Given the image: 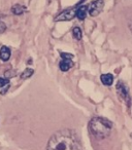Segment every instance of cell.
<instances>
[{
  "instance_id": "obj_9",
  "label": "cell",
  "mask_w": 132,
  "mask_h": 150,
  "mask_svg": "<svg viewBox=\"0 0 132 150\" xmlns=\"http://www.w3.org/2000/svg\"><path fill=\"white\" fill-rule=\"evenodd\" d=\"M87 11H88V6L87 5H82L78 8H76V18L81 21H84L86 19Z\"/></svg>"
},
{
  "instance_id": "obj_5",
  "label": "cell",
  "mask_w": 132,
  "mask_h": 150,
  "mask_svg": "<svg viewBox=\"0 0 132 150\" xmlns=\"http://www.w3.org/2000/svg\"><path fill=\"white\" fill-rule=\"evenodd\" d=\"M103 6H104L103 0H94L93 2L90 3V5L88 7L89 15L91 17H96V16H98L102 11Z\"/></svg>"
},
{
  "instance_id": "obj_2",
  "label": "cell",
  "mask_w": 132,
  "mask_h": 150,
  "mask_svg": "<svg viewBox=\"0 0 132 150\" xmlns=\"http://www.w3.org/2000/svg\"><path fill=\"white\" fill-rule=\"evenodd\" d=\"M111 129H113V122L104 117H93L89 122V131L98 140L108 137Z\"/></svg>"
},
{
  "instance_id": "obj_14",
  "label": "cell",
  "mask_w": 132,
  "mask_h": 150,
  "mask_svg": "<svg viewBox=\"0 0 132 150\" xmlns=\"http://www.w3.org/2000/svg\"><path fill=\"white\" fill-rule=\"evenodd\" d=\"M9 79L0 77V88H4V86H9Z\"/></svg>"
},
{
  "instance_id": "obj_8",
  "label": "cell",
  "mask_w": 132,
  "mask_h": 150,
  "mask_svg": "<svg viewBox=\"0 0 132 150\" xmlns=\"http://www.w3.org/2000/svg\"><path fill=\"white\" fill-rule=\"evenodd\" d=\"M100 80L104 86H111L113 83V76L111 73H107V74H102L100 76Z\"/></svg>"
},
{
  "instance_id": "obj_13",
  "label": "cell",
  "mask_w": 132,
  "mask_h": 150,
  "mask_svg": "<svg viewBox=\"0 0 132 150\" xmlns=\"http://www.w3.org/2000/svg\"><path fill=\"white\" fill-rule=\"evenodd\" d=\"M16 75H17V71L16 70H13V69H9V70L5 71L4 72V76L6 79H9V78H13L15 77Z\"/></svg>"
},
{
  "instance_id": "obj_17",
  "label": "cell",
  "mask_w": 132,
  "mask_h": 150,
  "mask_svg": "<svg viewBox=\"0 0 132 150\" xmlns=\"http://www.w3.org/2000/svg\"><path fill=\"white\" fill-rule=\"evenodd\" d=\"M129 28H130V30H131V32H132V23L129 25Z\"/></svg>"
},
{
  "instance_id": "obj_15",
  "label": "cell",
  "mask_w": 132,
  "mask_h": 150,
  "mask_svg": "<svg viewBox=\"0 0 132 150\" xmlns=\"http://www.w3.org/2000/svg\"><path fill=\"white\" fill-rule=\"evenodd\" d=\"M62 59H73V54H65V52H61L60 54Z\"/></svg>"
},
{
  "instance_id": "obj_10",
  "label": "cell",
  "mask_w": 132,
  "mask_h": 150,
  "mask_svg": "<svg viewBox=\"0 0 132 150\" xmlns=\"http://www.w3.org/2000/svg\"><path fill=\"white\" fill-rule=\"evenodd\" d=\"M25 11H26V7L23 6V5H20V4H15L13 7H11V13L16 16L23 15Z\"/></svg>"
},
{
  "instance_id": "obj_6",
  "label": "cell",
  "mask_w": 132,
  "mask_h": 150,
  "mask_svg": "<svg viewBox=\"0 0 132 150\" xmlns=\"http://www.w3.org/2000/svg\"><path fill=\"white\" fill-rule=\"evenodd\" d=\"M74 63L72 59H62L60 63H59V68L62 72H67L73 67Z\"/></svg>"
},
{
  "instance_id": "obj_1",
  "label": "cell",
  "mask_w": 132,
  "mask_h": 150,
  "mask_svg": "<svg viewBox=\"0 0 132 150\" xmlns=\"http://www.w3.org/2000/svg\"><path fill=\"white\" fill-rule=\"evenodd\" d=\"M46 150H81V148L76 133L70 129H62L51 137Z\"/></svg>"
},
{
  "instance_id": "obj_11",
  "label": "cell",
  "mask_w": 132,
  "mask_h": 150,
  "mask_svg": "<svg viewBox=\"0 0 132 150\" xmlns=\"http://www.w3.org/2000/svg\"><path fill=\"white\" fill-rule=\"evenodd\" d=\"M34 73V70L31 68H27L25 69V71H23L21 74V78L22 79H28V78H30L33 75Z\"/></svg>"
},
{
  "instance_id": "obj_7",
  "label": "cell",
  "mask_w": 132,
  "mask_h": 150,
  "mask_svg": "<svg viewBox=\"0 0 132 150\" xmlns=\"http://www.w3.org/2000/svg\"><path fill=\"white\" fill-rule=\"evenodd\" d=\"M11 52L9 47L3 45L2 47L0 48V59L3 62H7L9 60V58H11Z\"/></svg>"
},
{
  "instance_id": "obj_4",
  "label": "cell",
  "mask_w": 132,
  "mask_h": 150,
  "mask_svg": "<svg viewBox=\"0 0 132 150\" xmlns=\"http://www.w3.org/2000/svg\"><path fill=\"white\" fill-rule=\"evenodd\" d=\"M74 17H76V7H70V8H67L64 11H62L59 16H57L55 22L71 21Z\"/></svg>"
},
{
  "instance_id": "obj_16",
  "label": "cell",
  "mask_w": 132,
  "mask_h": 150,
  "mask_svg": "<svg viewBox=\"0 0 132 150\" xmlns=\"http://www.w3.org/2000/svg\"><path fill=\"white\" fill-rule=\"evenodd\" d=\"M5 30H6V25H5L3 22L0 21V34H2Z\"/></svg>"
},
{
  "instance_id": "obj_3",
  "label": "cell",
  "mask_w": 132,
  "mask_h": 150,
  "mask_svg": "<svg viewBox=\"0 0 132 150\" xmlns=\"http://www.w3.org/2000/svg\"><path fill=\"white\" fill-rule=\"evenodd\" d=\"M116 88H117L118 95L120 96V98L122 100H124L126 103H127L128 106H130V102H131V99H130V95H129V88H128L127 84L125 82H123L122 80L118 81L117 86H116Z\"/></svg>"
},
{
  "instance_id": "obj_12",
  "label": "cell",
  "mask_w": 132,
  "mask_h": 150,
  "mask_svg": "<svg viewBox=\"0 0 132 150\" xmlns=\"http://www.w3.org/2000/svg\"><path fill=\"white\" fill-rule=\"evenodd\" d=\"M72 36H73V38L76 40L82 39L83 33H82V30H81L80 27H74L73 28V30H72Z\"/></svg>"
}]
</instances>
